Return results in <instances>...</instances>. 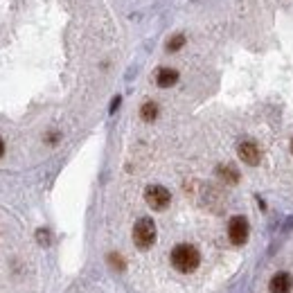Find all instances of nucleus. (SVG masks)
Masks as SVG:
<instances>
[{
	"mask_svg": "<svg viewBox=\"0 0 293 293\" xmlns=\"http://www.w3.org/2000/svg\"><path fill=\"white\" fill-rule=\"evenodd\" d=\"M171 264H174L176 271L181 273H192L199 268L201 255L192 244H179V246L171 251Z\"/></svg>",
	"mask_w": 293,
	"mask_h": 293,
	"instance_id": "1",
	"label": "nucleus"
},
{
	"mask_svg": "<svg viewBox=\"0 0 293 293\" xmlns=\"http://www.w3.org/2000/svg\"><path fill=\"white\" fill-rule=\"evenodd\" d=\"M133 242H136V246L140 251H147V248L153 246V242H156V225H153V221L149 217H142L133 225Z\"/></svg>",
	"mask_w": 293,
	"mask_h": 293,
	"instance_id": "2",
	"label": "nucleus"
},
{
	"mask_svg": "<svg viewBox=\"0 0 293 293\" xmlns=\"http://www.w3.org/2000/svg\"><path fill=\"white\" fill-rule=\"evenodd\" d=\"M145 201L149 203V208L153 210H165L171 203V194L167 187L162 185H149L145 190Z\"/></svg>",
	"mask_w": 293,
	"mask_h": 293,
	"instance_id": "3",
	"label": "nucleus"
},
{
	"mask_svg": "<svg viewBox=\"0 0 293 293\" xmlns=\"http://www.w3.org/2000/svg\"><path fill=\"white\" fill-rule=\"evenodd\" d=\"M228 239L235 246H244L248 242V221L246 217H232L228 223Z\"/></svg>",
	"mask_w": 293,
	"mask_h": 293,
	"instance_id": "4",
	"label": "nucleus"
},
{
	"mask_svg": "<svg viewBox=\"0 0 293 293\" xmlns=\"http://www.w3.org/2000/svg\"><path fill=\"white\" fill-rule=\"evenodd\" d=\"M237 153H239V158H242V160L246 162V165H251V167L259 165V160H262V151H259L257 142H253V140H244V142H239Z\"/></svg>",
	"mask_w": 293,
	"mask_h": 293,
	"instance_id": "5",
	"label": "nucleus"
},
{
	"mask_svg": "<svg viewBox=\"0 0 293 293\" xmlns=\"http://www.w3.org/2000/svg\"><path fill=\"white\" fill-rule=\"evenodd\" d=\"M291 289H293V280L289 273H284V271L275 273L271 277V282H268V291L271 293H291Z\"/></svg>",
	"mask_w": 293,
	"mask_h": 293,
	"instance_id": "6",
	"label": "nucleus"
},
{
	"mask_svg": "<svg viewBox=\"0 0 293 293\" xmlns=\"http://www.w3.org/2000/svg\"><path fill=\"white\" fill-rule=\"evenodd\" d=\"M156 81L160 88H169V86H174L179 81V73L174 68H160L156 75Z\"/></svg>",
	"mask_w": 293,
	"mask_h": 293,
	"instance_id": "7",
	"label": "nucleus"
},
{
	"mask_svg": "<svg viewBox=\"0 0 293 293\" xmlns=\"http://www.w3.org/2000/svg\"><path fill=\"white\" fill-rule=\"evenodd\" d=\"M217 176L228 185H237L239 183V171L235 169L232 165H219L217 167Z\"/></svg>",
	"mask_w": 293,
	"mask_h": 293,
	"instance_id": "8",
	"label": "nucleus"
},
{
	"mask_svg": "<svg viewBox=\"0 0 293 293\" xmlns=\"http://www.w3.org/2000/svg\"><path fill=\"white\" fill-rule=\"evenodd\" d=\"M158 113H160V108H158L156 102H145L140 108V118L145 120V122H153V120L158 118Z\"/></svg>",
	"mask_w": 293,
	"mask_h": 293,
	"instance_id": "9",
	"label": "nucleus"
},
{
	"mask_svg": "<svg viewBox=\"0 0 293 293\" xmlns=\"http://www.w3.org/2000/svg\"><path fill=\"white\" fill-rule=\"evenodd\" d=\"M183 45H185V36L183 34H176V36H171L169 41H167V50H169V52H179Z\"/></svg>",
	"mask_w": 293,
	"mask_h": 293,
	"instance_id": "10",
	"label": "nucleus"
},
{
	"mask_svg": "<svg viewBox=\"0 0 293 293\" xmlns=\"http://www.w3.org/2000/svg\"><path fill=\"white\" fill-rule=\"evenodd\" d=\"M108 262L113 264V266L118 268V271H122V268H124V259L120 257V255H115V253H110V255H108Z\"/></svg>",
	"mask_w": 293,
	"mask_h": 293,
	"instance_id": "11",
	"label": "nucleus"
},
{
	"mask_svg": "<svg viewBox=\"0 0 293 293\" xmlns=\"http://www.w3.org/2000/svg\"><path fill=\"white\" fill-rule=\"evenodd\" d=\"M36 237H38V242H41L43 246H47V244H50V232H47V230H38Z\"/></svg>",
	"mask_w": 293,
	"mask_h": 293,
	"instance_id": "12",
	"label": "nucleus"
},
{
	"mask_svg": "<svg viewBox=\"0 0 293 293\" xmlns=\"http://www.w3.org/2000/svg\"><path fill=\"white\" fill-rule=\"evenodd\" d=\"M120 102H122V99H120V97H115V99H113V104H110V113H113V110L120 106Z\"/></svg>",
	"mask_w": 293,
	"mask_h": 293,
	"instance_id": "13",
	"label": "nucleus"
},
{
	"mask_svg": "<svg viewBox=\"0 0 293 293\" xmlns=\"http://www.w3.org/2000/svg\"><path fill=\"white\" fill-rule=\"evenodd\" d=\"M5 153V142H3V138H0V156Z\"/></svg>",
	"mask_w": 293,
	"mask_h": 293,
	"instance_id": "14",
	"label": "nucleus"
},
{
	"mask_svg": "<svg viewBox=\"0 0 293 293\" xmlns=\"http://www.w3.org/2000/svg\"><path fill=\"white\" fill-rule=\"evenodd\" d=\"M291 153H293V142H291Z\"/></svg>",
	"mask_w": 293,
	"mask_h": 293,
	"instance_id": "15",
	"label": "nucleus"
}]
</instances>
